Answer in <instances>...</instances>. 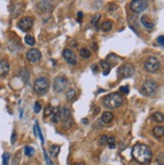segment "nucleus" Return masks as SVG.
<instances>
[{"label":"nucleus","mask_w":164,"mask_h":165,"mask_svg":"<svg viewBox=\"0 0 164 165\" xmlns=\"http://www.w3.org/2000/svg\"><path fill=\"white\" fill-rule=\"evenodd\" d=\"M53 112H55V108H53V106L48 105V106H46V107H45V113H43V116H45V117H48V116L53 115Z\"/></svg>","instance_id":"obj_28"},{"label":"nucleus","mask_w":164,"mask_h":165,"mask_svg":"<svg viewBox=\"0 0 164 165\" xmlns=\"http://www.w3.org/2000/svg\"><path fill=\"white\" fill-rule=\"evenodd\" d=\"M60 120L63 122V125L67 129L73 126V120L70 118V110L68 107H63L62 110H60Z\"/></svg>","instance_id":"obj_7"},{"label":"nucleus","mask_w":164,"mask_h":165,"mask_svg":"<svg viewBox=\"0 0 164 165\" xmlns=\"http://www.w3.org/2000/svg\"><path fill=\"white\" fill-rule=\"evenodd\" d=\"M40 110H41V106L40 104L38 102H36L35 104H34V112L37 114V113H40Z\"/></svg>","instance_id":"obj_35"},{"label":"nucleus","mask_w":164,"mask_h":165,"mask_svg":"<svg viewBox=\"0 0 164 165\" xmlns=\"http://www.w3.org/2000/svg\"><path fill=\"white\" fill-rule=\"evenodd\" d=\"M134 73H135V70H134V68L131 65H123L120 66L118 70V75L121 78L125 79L131 78L134 75Z\"/></svg>","instance_id":"obj_9"},{"label":"nucleus","mask_w":164,"mask_h":165,"mask_svg":"<svg viewBox=\"0 0 164 165\" xmlns=\"http://www.w3.org/2000/svg\"><path fill=\"white\" fill-rule=\"evenodd\" d=\"M157 89H158V85L155 81L147 80L144 82L143 86H142L141 92L144 96H146V97H150V96H153L154 94L156 93Z\"/></svg>","instance_id":"obj_4"},{"label":"nucleus","mask_w":164,"mask_h":165,"mask_svg":"<svg viewBox=\"0 0 164 165\" xmlns=\"http://www.w3.org/2000/svg\"><path fill=\"white\" fill-rule=\"evenodd\" d=\"M140 21H141V23L143 24L144 26H145L146 28H152L153 26H154V22L151 20L150 18H149V16L147 15H143L141 17V19H140Z\"/></svg>","instance_id":"obj_15"},{"label":"nucleus","mask_w":164,"mask_h":165,"mask_svg":"<svg viewBox=\"0 0 164 165\" xmlns=\"http://www.w3.org/2000/svg\"><path fill=\"white\" fill-rule=\"evenodd\" d=\"M32 25H33V18L29 16L23 17L18 22V27L22 31H28L29 29H31Z\"/></svg>","instance_id":"obj_10"},{"label":"nucleus","mask_w":164,"mask_h":165,"mask_svg":"<svg viewBox=\"0 0 164 165\" xmlns=\"http://www.w3.org/2000/svg\"><path fill=\"white\" fill-rule=\"evenodd\" d=\"M120 91L124 94H128L129 93V87H127V86H123V87L120 88Z\"/></svg>","instance_id":"obj_37"},{"label":"nucleus","mask_w":164,"mask_h":165,"mask_svg":"<svg viewBox=\"0 0 164 165\" xmlns=\"http://www.w3.org/2000/svg\"><path fill=\"white\" fill-rule=\"evenodd\" d=\"M24 41H25V43L28 44V45H34V44H35V39H34L33 36L29 35V34H27V35L24 37Z\"/></svg>","instance_id":"obj_30"},{"label":"nucleus","mask_w":164,"mask_h":165,"mask_svg":"<svg viewBox=\"0 0 164 165\" xmlns=\"http://www.w3.org/2000/svg\"><path fill=\"white\" fill-rule=\"evenodd\" d=\"M80 55L82 56L83 58H91V55H92V53H91V50L89 48H84L80 50Z\"/></svg>","instance_id":"obj_21"},{"label":"nucleus","mask_w":164,"mask_h":165,"mask_svg":"<svg viewBox=\"0 0 164 165\" xmlns=\"http://www.w3.org/2000/svg\"><path fill=\"white\" fill-rule=\"evenodd\" d=\"M78 165H85V164H78Z\"/></svg>","instance_id":"obj_40"},{"label":"nucleus","mask_w":164,"mask_h":165,"mask_svg":"<svg viewBox=\"0 0 164 165\" xmlns=\"http://www.w3.org/2000/svg\"><path fill=\"white\" fill-rule=\"evenodd\" d=\"M112 26H113V23H112V21L111 20H106V21H104L102 23V29L104 31H109V30H111V28H112Z\"/></svg>","instance_id":"obj_24"},{"label":"nucleus","mask_w":164,"mask_h":165,"mask_svg":"<svg viewBox=\"0 0 164 165\" xmlns=\"http://www.w3.org/2000/svg\"><path fill=\"white\" fill-rule=\"evenodd\" d=\"M60 120V111L58 108H55V112H53V118H51V122L53 123H58Z\"/></svg>","instance_id":"obj_19"},{"label":"nucleus","mask_w":164,"mask_h":165,"mask_svg":"<svg viewBox=\"0 0 164 165\" xmlns=\"http://www.w3.org/2000/svg\"><path fill=\"white\" fill-rule=\"evenodd\" d=\"M34 132L37 134V136L40 137V141H41V144H45V140H43V136H42V133H41L40 131V126H38V123L37 122H35V126H34Z\"/></svg>","instance_id":"obj_23"},{"label":"nucleus","mask_w":164,"mask_h":165,"mask_svg":"<svg viewBox=\"0 0 164 165\" xmlns=\"http://www.w3.org/2000/svg\"><path fill=\"white\" fill-rule=\"evenodd\" d=\"M60 146L58 145H51L50 147V154L51 157H58V155L60 154Z\"/></svg>","instance_id":"obj_17"},{"label":"nucleus","mask_w":164,"mask_h":165,"mask_svg":"<svg viewBox=\"0 0 164 165\" xmlns=\"http://www.w3.org/2000/svg\"><path fill=\"white\" fill-rule=\"evenodd\" d=\"M107 140H108V136H107V135H102V136L100 137L99 142H100V144H101L102 146H104L105 144H107Z\"/></svg>","instance_id":"obj_33"},{"label":"nucleus","mask_w":164,"mask_h":165,"mask_svg":"<svg viewBox=\"0 0 164 165\" xmlns=\"http://www.w3.org/2000/svg\"><path fill=\"white\" fill-rule=\"evenodd\" d=\"M103 103L109 109H117L123 104V97L119 93H112L103 99Z\"/></svg>","instance_id":"obj_2"},{"label":"nucleus","mask_w":164,"mask_h":165,"mask_svg":"<svg viewBox=\"0 0 164 165\" xmlns=\"http://www.w3.org/2000/svg\"><path fill=\"white\" fill-rule=\"evenodd\" d=\"M153 133H154V135H155L156 137H158V138L162 137L163 135H164V127H162V126H156L153 129Z\"/></svg>","instance_id":"obj_20"},{"label":"nucleus","mask_w":164,"mask_h":165,"mask_svg":"<svg viewBox=\"0 0 164 165\" xmlns=\"http://www.w3.org/2000/svg\"><path fill=\"white\" fill-rule=\"evenodd\" d=\"M157 43L160 44L161 46H163V48H164V35L159 36V37L157 38Z\"/></svg>","instance_id":"obj_36"},{"label":"nucleus","mask_w":164,"mask_h":165,"mask_svg":"<svg viewBox=\"0 0 164 165\" xmlns=\"http://www.w3.org/2000/svg\"><path fill=\"white\" fill-rule=\"evenodd\" d=\"M15 139H16V132L13 131V133H12V136H11V143L12 144L15 142Z\"/></svg>","instance_id":"obj_38"},{"label":"nucleus","mask_w":164,"mask_h":165,"mask_svg":"<svg viewBox=\"0 0 164 165\" xmlns=\"http://www.w3.org/2000/svg\"><path fill=\"white\" fill-rule=\"evenodd\" d=\"M2 159H3V165H8V161H9V159H10V154L4 153L2 155Z\"/></svg>","instance_id":"obj_32"},{"label":"nucleus","mask_w":164,"mask_h":165,"mask_svg":"<svg viewBox=\"0 0 164 165\" xmlns=\"http://www.w3.org/2000/svg\"><path fill=\"white\" fill-rule=\"evenodd\" d=\"M68 82L65 77H58L53 81V91L55 93H63L68 88Z\"/></svg>","instance_id":"obj_6"},{"label":"nucleus","mask_w":164,"mask_h":165,"mask_svg":"<svg viewBox=\"0 0 164 165\" xmlns=\"http://www.w3.org/2000/svg\"><path fill=\"white\" fill-rule=\"evenodd\" d=\"M43 156H45V159L46 164H47V165H53V163L50 161V157H48V155H47V153H46V151H45V149H43Z\"/></svg>","instance_id":"obj_34"},{"label":"nucleus","mask_w":164,"mask_h":165,"mask_svg":"<svg viewBox=\"0 0 164 165\" xmlns=\"http://www.w3.org/2000/svg\"><path fill=\"white\" fill-rule=\"evenodd\" d=\"M107 144L110 149H114L115 147H116V140H115V138L114 137H108Z\"/></svg>","instance_id":"obj_31"},{"label":"nucleus","mask_w":164,"mask_h":165,"mask_svg":"<svg viewBox=\"0 0 164 165\" xmlns=\"http://www.w3.org/2000/svg\"><path fill=\"white\" fill-rule=\"evenodd\" d=\"M37 7L42 12H48L53 9V2H50V1H40L37 4Z\"/></svg>","instance_id":"obj_14"},{"label":"nucleus","mask_w":164,"mask_h":165,"mask_svg":"<svg viewBox=\"0 0 164 165\" xmlns=\"http://www.w3.org/2000/svg\"><path fill=\"white\" fill-rule=\"evenodd\" d=\"M63 58L68 63H70V65L74 66L77 63V56L74 53H73L72 50H70V48H65L63 51Z\"/></svg>","instance_id":"obj_12"},{"label":"nucleus","mask_w":164,"mask_h":165,"mask_svg":"<svg viewBox=\"0 0 164 165\" xmlns=\"http://www.w3.org/2000/svg\"><path fill=\"white\" fill-rule=\"evenodd\" d=\"M78 16H79V18H82L83 17V12H79V13H78Z\"/></svg>","instance_id":"obj_39"},{"label":"nucleus","mask_w":164,"mask_h":165,"mask_svg":"<svg viewBox=\"0 0 164 165\" xmlns=\"http://www.w3.org/2000/svg\"><path fill=\"white\" fill-rule=\"evenodd\" d=\"M100 19H101V15L100 14H96V15H94V17L92 18V21H91V23H92V25L94 26L95 28L99 29V21Z\"/></svg>","instance_id":"obj_22"},{"label":"nucleus","mask_w":164,"mask_h":165,"mask_svg":"<svg viewBox=\"0 0 164 165\" xmlns=\"http://www.w3.org/2000/svg\"><path fill=\"white\" fill-rule=\"evenodd\" d=\"M100 63H101L102 68H103V73H104V76H107L108 73H110V70H111V65H110L109 63H107V61H100Z\"/></svg>","instance_id":"obj_18"},{"label":"nucleus","mask_w":164,"mask_h":165,"mask_svg":"<svg viewBox=\"0 0 164 165\" xmlns=\"http://www.w3.org/2000/svg\"><path fill=\"white\" fill-rule=\"evenodd\" d=\"M132 156L139 163L147 164L152 159V151L147 145L137 143L132 149Z\"/></svg>","instance_id":"obj_1"},{"label":"nucleus","mask_w":164,"mask_h":165,"mask_svg":"<svg viewBox=\"0 0 164 165\" xmlns=\"http://www.w3.org/2000/svg\"><path fill=\"white\" fill-rule=\"evenodd\" d=\"M144 66L148 73H155L160 68V61L155 56H149L144 63Z\"/></svg>","instance_id":"obj_5"},{"label":"nucleus","mask_w":164,"mask_h":165,"mask_svg":"<svg viewBox=\"0 0 164 165\" xmlns=\"http://www.w3.org/2000/svg\"><path fill=\"white\" fill-rule=\"evenodd\" d=\"M152 118L154 119V121H156L158 123H162L164 121V116L163 114H161L160 112H155L152 115Z\"/></svg>","instance_id":"obj_25"},{"label":"nucleus","mask_w":164,"mask_h":165,"mask_svg":"<svg viewBox=\"0 0 164 165\" xmlns=\"http://www.w3.org/2000/svg\"><path fill=\"white\" fill-rule=\"evenodd\" d=\"M34 152H35V150H34L33 147H31V146H25L24 147V153H25L26 156H28V157L33 156Z\"/></svg>","instance_id":"obj_29"},{"label":"nucleus","mask_w":164,"mask_h":165,"mask_svg":"<svg viewBox=\"0 0 164 165\" xmlns=\"http://www.w3.org/2000/svg\"><path fill=\"white\" fill-rule=\"evenodd\" d=\"M26 58L32 63H38L41 58V53L37 48H31L26 53Z\"/></svg>","instance_id":"obj_11"},{"label":"nucleus","mask_w":164,"mask_h":165,"mask_svg":"<svg viewBox=\"0 0 164 165\" xmlns=\"http://www.w3.org/2000/svg\"><path fill=\"white\" fill-rule=\"evenodd\" d=\"M155 161L157 165H164V152H160L156 155Z\"/></svg>","instance_id":"obj_26"},{"label":"nucleus","mask_w":164,"mask_h":165,"mask_svg":"<svg viewBox=\"0 0 164 165\" xmlns=\"http://www.w3.org/2000/svg\"><path fill=\"white\" fill-rule=\"evenodd\" d=\"M114 119V115L112 114L111 112H105L103 113L102 115V121L104 123H106V124H108V123H111L112 121H113Z\"/></svg>","instance_id":"obj_16"},{"label":"nucleus","mask_w":164,"mask_h":165,"mask_svg":"<svg viewBox=\"0 0 164 165\" xmlns=\"http://www.w3.org/2000/svg\"><path fill=\"white\" fill-rule=\"evenodd\" d=\"M76 94L77 93H76L74 89H70V90H68L67 94H65V98H67L68 101H72L76 97Z\"/></svg>","instance_id":"obj_27"},{"label":"nucleus","mask_w":164,"mask_h":165,"mask_svg":"<svg viewBox=\"0 0 164 165\" xmlns=\"http://www.w3.org/2000/svg\"><path fill=\"white\" fill-rule=\"evenodd\" d=\"M9 63L8 61L5 60L0 61V77H5L7 73H9Z\"/></svg>","instance_id":"obj_13"},{"label":"nucleus","mask_w":164,"mask_h":165,"mask_svg":"<svg viewBox=\"0 0 164 165\" xmlns=\"http://www.w3.org/2000/svg\"><path fill=\"white\" fill-rule=\"evenodd\" d=\"M148 6V1L145 0H134L131 2L130 8L131 10L135 13H140V12L144 11Z\"/></svg>","instance_id":"obj_8"},{"label":"nucleus","mask_w":164,"mask_h":165,"mask_svg":"<svg viewBox=\"0 0 164 165\" xmlns=\"http://www.w3.org/2000/svg\"><path fill=\"white\" fill-rule=\"evenodd\" d=\"M33 89H34V92L38 94V95H45L50 90V81H48V79L43 77L38 78L34 82Z\"/></svg>","instance_id":"obj_3"}]
</instances>
